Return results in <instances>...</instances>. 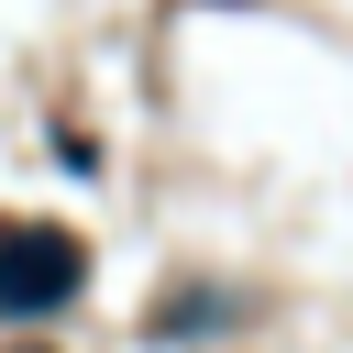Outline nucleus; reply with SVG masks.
<instances>
[{"mask_svg":"<svg viewBox=\"0 0 353 353\" xmlns=\"http://www.w3.org/2000/svg\"><path fill=\"white\" fill-rule=\"evenodd\" d=\"M66 298H77V232L11 221V232H0V309L33 320V309H66Z\"/></svg>","mask_w":353,"mask_h":353,"instance_id":"nucleus-1","label":"nucleus"}]
</instances>
